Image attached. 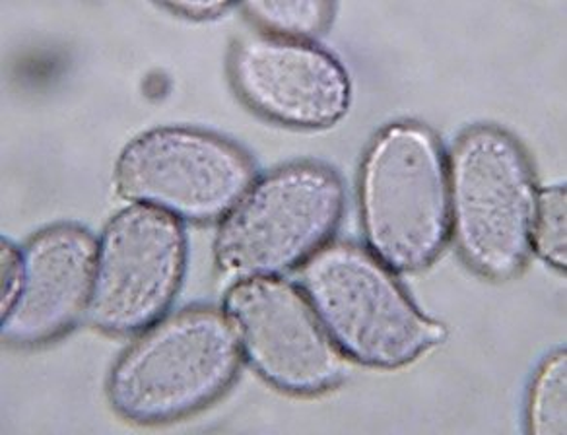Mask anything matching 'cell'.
Returning a JSON list of instances; mask_svg holds the SVG:
<instances>
[{
  "label": "cell",
  "instance_id": "cell-4",
  "mask_svg": "<svg viewBox=\"0 0 567 435\" xmlns=\"http://www.w3.org/2000/svg\"><path fill=\"white\" fill-rule=\"evenodd\" d=\"M451 236L471 269L509 280L527 265L535 218L533 167L515 136L478 125L458 136L447 159Z\"/></svg>",
  "mask_w": 567,
  "mask_h": 435
},
{
  "label": "cell",
  "instance_id": "cell-3",
  "mask_svg": "<svg viewBox=\"0 0 567 435\" xmlns=\"http://www.w3.org/2000/svg\"><path fill=\"white\" fill-rule=\"evenodd\" d=\"M301 290L332 342L358 364L394 370L445 339L375 255L347 241L324 244L301 267Z\"/></svg>",
  "mask_w": 567,
  "mask_h": 435
},
{
  "label": "cell",
  "instance_id": "cell-11",
  "mask_svg": "<svg viewBox=\"0 0 567 435\" xmlns=\"http://www.w3.org/2000/svg\"><path fill=\"white\" fill-rule=\"evenodd\" d=\"M527 429L535 435L567 434V354L556 350L536 370L527 401Z\"/></svg>",
  "mask_w": 567,
  "mask_h": 435
},
{
  "label": "cell",
  "instance_id": "cell-2",
  "mask_svg": "<svg viewBox=\"0 0 567 435\" xmlns=\"http://www.w3.org/2000/svg\"><path fill=\"white\" fill-rule=\"evenodd\" d=\"M241 358L226 313L183 309L144 329L121 354L107 377V398L134 424L175 422L220 398Z\"/></svg>",
  "mask_w": 567,
  "mask_h": 435
},
{
  "label": "cell",
  "instance_id": "cell-6",
  "mask_svg": "<svg viewBox=\"0 0 567 435\" xmlns=\"http://www.w3.org/2000/svg\"><path fill=\"white\" fill-rule=\"evenodd\" d=\"M255 182L251 158L228 138L195 127H158L126 144L118 195L187 222L221 220Z\"/></svg>",
  "mask_w": 567,
  "mask_h": 435
},
{
  "label": "cell",
  "instance_id": "cell-14",
  "mask_svg": "<svg viewBox=\"0 0 567 435\" xmlns=\"http://www.w3.org/2000/svg\"><path fill=\"white\" fill-rule=\"evenodd\" d=\"M22 282V249L2 238L0 244V311L7 313Z\"/></svg>",
  "mask_w": 567,
  "mask_h": 435
},
{
  "label": "cell",
  "instance_id": "cell-10",
  "mask_svg": "<svg viewBox=\"0 0 567 435\" xmlns=\"http://www.w3.org/2000/svg\"><path fill=\"white\" fill-rule=\"evenodd\" d=\"M95 246L94 236L76 224H55L20 247L22 282L2 313V342L24 349L48 344L86 315Z\"/></svg>",
  "mask_w": 567,
  "mask_h": 435
},
{
  "label": "cell",
  "instance_id": "cell-9",
  "mask_svg": "<svg viewBox=\"0 0 567 435\" xmlns=\"http://www.w3.org/2000/svg\"><path fill=\"white\" fill-rule=\"evenodd\" d=\"M229 79L252 112L293 128L331 127L350 105L337 56L311 41L252 32L234 43Z\"/></svg>",
  "mask_w": 567,
  "mask_h": 435
},
{
  "label": "cell",
  "instance_id": "cell-12",
  "mask_svg": "<svg viewBox=\"0 0 567 435\" xmlns=\"http://www.w3.org/2000/svg\"><path fill=\"white\" fill-rule=\"evenodd\" d=\"M245 14L262 32L275 33L280 38L309 41L327 30L331 24L334 7L321 0H278V2H245Z\"/></svg>",
  "mask_w": 567,
  "mask_h": 435
},
{
  "label": "cell",
  "instance_id": "cell-5",
  "mask_svg": "<svg viewBox=\"0 0 567 435\" xmlns=\"http://www.w3.org/2000/svg\"><path fill=\"white\" fill-rule=\"evenodd\" d=\"M344 185L324 164L293 162L251 183L221 218L214 259L239 278L278 277L329 244L344 213Z\"/></svg>",
  "mask_w": 567,
  "mask_h": 435
},
{
  "label": "cell",
  "instance_id": "cell-1",
  "mask_svg": "<svg viewBox=\"0 0 567 435\" xmlns=\"http://www.w3.org/2000/svg\"><path fill=\"white\" fill-rule=\"evenodd\" d=\"M363 236L396 272H417L451 238L450 174L440 138L417 121L379 131L358 177Z\"/></svg>",
  "mask_w": 567,
  "mask_h": 435
},
{
  "label": "cell",
  "instance_id": "cell-7",
  "mask_svg": "<svg viewBox=\"0 0 567 435\" xmlns=\"http://www.w3.org/2000/svg\"><path fill=\"white\" fill-rule=\"evenodd\" d=\"M185 262L187 238L177 218L152 206H125L95 246L87 321L115 336L142 333L174 303Z\"/></svg>",
  "mask_w": 567,
  "mask_h": 435
},
{
  "label": "cell",
  "instance_id": "cell-8",
  "mask_svg": "<svg viewBox=\"0 0 567 435\" xmlns=\"http://www.w3.org/2000/svg\"><path fill=\"white\" fill-rule=\"evenodd\" d=\"M224 313L241 356L278 391L319 395L347 377V356L324 331L303 290L288 280H237L226 292Z\"/></svg>",
  "mask_w": 567,
  "mask_h": 435
},
{
  "label": "cell",
  "instance_id": "cell-13",
  "mask_svg": "<svg viewBox=\"0 0 567 435\" xmlns=\"http://www.w3.org/2000/svg\"><path fill=\"white\" fill-rule=\"evenodd\" d=\"M566 205V185L538 190L530 230V249L558 270L567 265Z\"/></svg>",
  "mask_w": 567,
  "mask_h": 435
},
{
  "label": "cell",
  "instance_id": "cell-15",
  "mask_svg": "<svg viewBox=\"0 0 567 435\" xmlns=\"http://www.w3.org/2000/svg\"><path fill=\"white\" fill-rule=\"evenodd\" d=\"M162 9L189 20H216L226 17L236 7L229 2H167L162 4Z\"/></svg>",
  "mask_w": 567,
  "mask_h": 435
}]
</instances>
